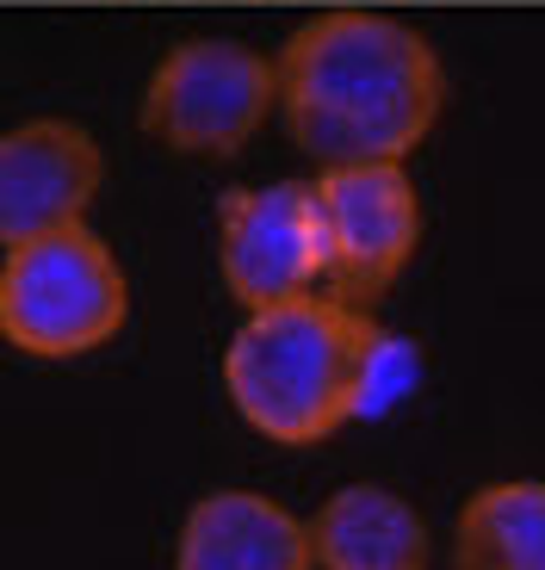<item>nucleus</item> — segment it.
<instances>
[{
    "instance_id": "f257e3e1",
    "label": "nucleus",
    "mask_w": 545,
    "mask_h": 570,
    "mask_svg": "<svg viewBox=\"0 0 545 570\" xmlns=\"http://www.w3.org/2000/svg\"><path fill=\"white\" fill-rule=\"evenodd\" d=\"M279 112L304 156L323 168L403 161L434 130L446 100V69L434 43L385 13H323L272 57Z\"/></svg>"
},
{
    "instance_id": "f03ea898",
    "label": "nucleus",
    "mask_w": 545,
    "mask_h": 570,
    "mask_svg": "<svg viewBox=\"0 0 545 570\" xmlns=\"http://www.w3.org/2000/svg\"><path fill=\"white\" fill-rule=\"evenodd\" d=\"M385 328L373 311L304 292L248 311L224 347V385L255 434L279 446H316L366 410V366Z\"/></svg>"
},
{
    "instance_id": "7ed1b4c3",
    "label": "nucleus",
    "mask_w": 545,
    "mask_h": 570,
    "mask_svg": "<svg viewBox=\"0 0 545 570\" xmlns=\"http://www.w3.org/2000/svg\"><path fill=\"white\" fill-rule=\"evenodd\" d=\"M130 316L118 255L87 224L50 229L0 261V342L31 360H81Z\"/></svg>"
},
{
    "instance_id": "20e7f679",
    "label": "nucleus",
    "mask_w": 545,
    "mask_h": 570,
    "mask_svg": "<svg viewBox=\"0 0 545 570\" xmlns=\"http://www.w3.org/2000/svg\"><path fill=\"white\" fill-rule=\"evenodd\" d=\"M279 106V75L230 38H187L143 87V130L174 156H236Z\"/></svg>"
},
{
    "instance_id": "39448f33",
    "label": "nucleus",
    "mask_w": 545,
    "mask_h": 570,
    "mask_svg": "<svg viewBox=\"0 0 545 570\" xmlns=\"http://www.w3.org/2000/svg\"><path fill=\"white\" fill-rule=\"evenodd\" d=\"M217 267L242 311L323 292L329 279V224L316 180H267L224 193L217 212Z\"/></svg>"
},
{
    "instance_id": "423d86ee",
    "label": "nucleus",
    "mask_w": 545,
    "mask_h": 570,
    "mask_svg": "<svg viewBox=\"0 0 545 570\" xmlns=\"http://www.w3.org/2000/svg\"><path fill=\"white\" fill-rule=\"evenodd\" d=\"M323 224H329V279L323 292L354 311L385 298L390 279L409 267L422 243V199L403 161H354L323 168L316 180Z\"/></svg>"
},
{
    "instance_id": "0eeeda50",
    "label": "nucleus",
    "mask_w": 545,
    "mask_h": 570,
    "mask_svg": "<svg viewBox=\"0 0 545 570\" xmlns=\"http://www.w3.org/2000/svg\"><path fill=\"white\" fill-rule=\"evenodd\" d=\"M106 156L69 118H26L0 130V248L69 229L100 199Z\"/></svg>"
},
{
    "instance_id": "6e6552de",
    "label": "nucleus",
    "mask_w": 545,
    "mask_h": 570,
    "mask_svg": "<svg viewBox=\"0 0 545 570\" xmlns=\"http://www.w3.org/2000/svg\"><path fill=\"white\" fill-rule=\"evenodd\" d=\"M174 570H316L310 528L260 490H211L187 509Z\"/></svg>"
},
{
    "instance_id": "1a4fd4ad",
    "label": "nucleus",
    "mask_w": 545,
    "mask_h": 570,
    "mask_svg": "<svg viewBox=\"0 0 545 570\" xmlns=\"http://www.w3.org/2000/svg\"><path fill=\"white\" fill-rule=\"evenodd\" d=\"M316 570H428V521L385 484H347L304 521Z\"/></svg>"
},
{
    "instance_id": "9d476101",
    "label": "nucleus",
    "mask_w": 545,
    "mask_h": 570,
    "mask_svg": "<svg viewBox=\"0 0 545 570\" xmlns=\"http://www.w3.org/2000/svg\"><path fill=\"white\" fill-rule=\"evenodd\" d=\"M453 570H545V484L503 478L459 509Z\"/></svg>"
}]
</instances>
